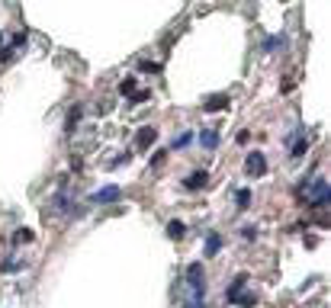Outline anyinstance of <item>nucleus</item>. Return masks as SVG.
<instances>
[{"instance_id": "1", "label": "nucleus", "mask_w": 331, "mask_h": 308, "mask_svg": "<svg viewBox=\"0 0 331 308\" xmlns=\"http://www.w3.org/2000/svg\"><path fill=\"white\" fill-rule=\"evenodd\" d=\"M302 193H306V199H309V205H312V209H322V205L328 202V196H331L325 177H315L309 186H302Z\"/></svg>"}, {"instance_id": "2", "label": "nucleus", "mask_w": 331, "mask_h": 308, "mask_svg": "<svg viewBox=\"0 0 331 308\" xmlns=\"http://www.w3.org/2000/svg\"><path fill=\"white\" fill-rule=\"evenodd\" d=\"M245 170H248L251 177H264V174H267V161H264V154H258V151H254V154H248Z\"/></svg>"}, {"instance_id": "3", "label": "nucleus", "mask_w": 331, "mask_h": 308, "mask_svg": "<svg viewBox=\"0 0 331 308\" xmlns=\"http://www.w3.org/2000/svg\"><path fill=\"white\" fill-rule=\"evenodd\" d=\"M187 283H190L193 292H199V296H202V266H199V263H190V266H187Z\"/></svg>"}, {"instance_id": "4", "label": "nucleus", "mask_w": 331, "mask_h": 308, "mask_svg": "<svg viewBox=\"0 0 331 308\" xmlns=\"http://www.w3.org/2000/svg\"><path fill=\"white\" fill-rule=\"evenodd\" d=\"M116 199H119V186H103V189H97V193H93V202H97V205L116 202Z\"/></svg>"}, {"instance_id": "5", "label": "nucleus", "mask_w": 331, "mask_h": 308, "mask_svg": "<svg viewBox=\"0 0 331 308\" xmlns=\"http://www.w3.org/2000/svg\"><path fill=\"white\" fill-rule=\"evenodd\" d=\"M206 180H209L206 170H193V174L184 180V186H187V189H199V186H206Z\"/></svg>"}, {"instance_id": "6", "label": "nucleus", "mask_w": 331, "mask_h": 308, "mask_svg": "<svg viewBox=\"0 0 331 308\" xmlns=\"http://www.w3.org/2000/svg\"><path fill=\"white\" fill-rule=\"evenodd\" d=\"M228 103H232V100H228L225 93H215V97L206 103V109H209V113H219V109H228Z\"/></svg>"}, {"instance_id": "7", "label": "nucleus", "mask_w": 331, "mask_h": 308, "mask_svg": "<svg viewBox=\"0 0 331 308\" xmlns=\"http://www.w3.org/2000/svg\"><path fill=\"white\" fill-rule=\"evenodd\" d=\"M219 247H222V235H215V231H212V235L206 238V257H215V254H219Z\"/></svg>"}, {"instance_id": "8", "label": "nucleus", "mask_w": 331, "mask_h": 308, "mask_svg": "<svg viewBox=\"0 0 331 308\" xmlns=\"http://www.w3.org/2000/svg\"><path fill=\"white\" fill-rule=\"evenodd\" d=\"M199 145L202 148H215L219 145V132H215V128H206V132L199 135Z\"/></svg>"}, {"instance_id": "9", "label": "nucleus", "mask_w": 331, "mask_h": 308, "mask_svg": "<svg viewBox=\"0 0 331 308\" xmlns=\"http://www.w3.org/2000/svg\"><path fill=\"white\" fill-rule=\"evenodd\" d=\"M167 235H171V238H174V241H180V238H184V235H187L184 222H171V225H167Z\"/></svg>"}, {"instance_id": "10", "label": "nucleus", "mask_w": 331, "mask_h": 308, "mask_svg": "<svg viewBox=\"0 0 331 308\" xmlns=\"http://www.w3.org/2000/svg\"><path fill=\"white\" fill-rule=\"evenodd\" d=\"M154 138H158V132H154V128H141V132H138V145H141V148L151 145Z\"/></svg>"}, {"instance_id": "11", "label": "nucleus", "mask_w": 331, "mask_h": 308, "mask_svg": "<svg viewBox=\"0 0 331 308\" xmlns=\"http://www.w3.org/2000/svg\"><path fill=\"white\" fill-rule=\"evenodd\" d=\"M235 202H238V209H248V205H251V189H238Z\"/></svg>"}, {"instance_id": "12", "label": "nucleus", "mask_w": 331, "mask_h": 308, "mask_svg": "<svg viewBox=\"0 0 331 308\" xmlns=\"http://www.w3.org/2000/svg\"><path fill=\"white\" fill-rule=\"evenodd\" d=\"M306 138H302V141H296V145H293V157H302V154H306Z\"/></svg>"}, {"instance_id": "13", "label": "nucleus", "mask_w": 331, "mask_h": 308, "mask_svg": "<svg viewBox=\"0 0 331 308\" xmlns=\"http://www.w3.org/2000/svg\"><path fill=\"white\" fill-rule=\"evenodd\" d=\"M190 138H193V135H190V132H184V135H180V138H177V141H174V145H171V148H184V145H190Z\"/></svg>"}, {"instance_id": "14", "label": "nucleus", "mask_w": 331, "mask_h": 308, "mask_svg": "<svg viewBox=\"0 0 331 308\" xmlns=\"http://www.w3.org/2000/svg\"><path fill=\"white\" fill-rule=\"evenodd\" d=\"M283 45H286L283 39H267V45H264V49H267V52H273V49H283Z\"/></svg>"}, {"instance_id": "15", "label": "nucleus", "mask_w": 331, "mask_h": 308, "mask_svg": "<svg viewBox=\"0 0 331 308\" xmlns=\"http://www.w3.org/2000/svg\"><path fill=\"white\" fill-rule=\"evenodd\" d=\"M119 90H123L126 97H132V93H135V80H123V87H119Z\"/></svg>"}, {"instance_id": "16", "label": "nucleus", "mask_w": 331, "mask_h": 308, "mask_svg": "<svg viewBox=\"0 0 331 308\" xmlns=\"http://www.w3.org/2000/svg\"><path fill=\"white\" fill-rule=\"evenodd\" d=\"M141 71H151V74H154V71H161V67L154 64V61H141Z\"/></svg>"}]
</instances>
